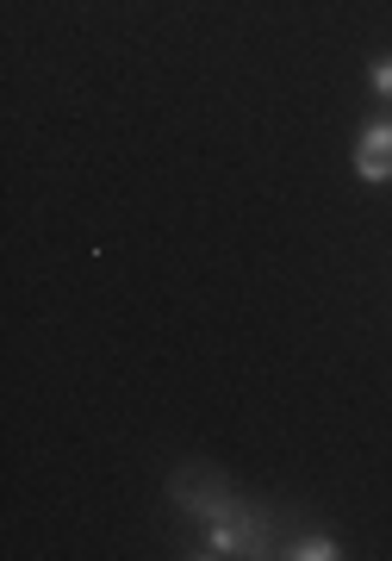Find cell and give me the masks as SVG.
Here are the masks:
<instances>
[{
    "label": "cell",
    "instance_id": "cell-1",
    "mask_svg": "<svg viewBox=\"0 0 392 561\" xmlns=\"http://www.w3.org/2000/svg\"><path fill=\"white\" fill-rule=\"evenodd\" d=\"M280 542H287V524L268 505L243 500L231 518L199 524L194 542H187V556L194 561H262V556H280Z\"/></svg>",
    "mask_w": 392,
    "mask_h": 561
},
{
    "label": "cell",
    "instance_id": "cell-2",
    "mask_svg": "<svg viewBox=\"0 0 392 561\" xmlns=\"http://www.w3.org/2000/svg\"><path fill=\"white\" fill-rule=\"evenodd\" d=\"M169 500H175V512L187 524H218L243 505V493H237L218 468H175V474H169Z\"/></svg>",
    "mask_w": 392,
    "mask_h": 561
},
{
    "label": "cell",
    "instance_id": "cell-3",
    "mask_svg": "<svg viewBox=\"0 0 392 561\" xmlns=\"http://www.w3.org/2000/svg\"><path fill=\"white\" fill-rule=\"evenodd\" d=\"M349 162H355V175L368 181V187H387V181H392V113H380V119L361 125Z\"/></svg>",
    "mask_w": 392,
    "mask_h": 561
},
{
    "label": "cell",
    "instance_id": "cell-4",
    "mask_svg": "<svg viewBox=\"0 0 392 561\" xmlns=\"http://www.w3.org/2000/svg\"><path fill=\"white\" fill-rule=\"evenodd\" d=\"M280 556H287V561H343L349 549H343V542H336L331 530H287Z\"/></svg>",
    "mask_w": 392,
    "mask_h": 561
},
{
    "label": "cell",
    "instance_id": "cell-5",
    "mask_svg": "<svg viewBox=\"0 0 392 561\" xmlns=\"http://www.w3.org/2000/svg\"><path fill=\"white\" fill-rule=\"evenodd\" d=\"M368 88H373V101H380V113H392V50H380L368 62Z\"/></svg>",
    "mask_w": 392,
    "mask_h": 561
}]
</instances>
